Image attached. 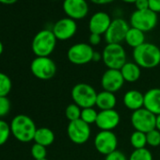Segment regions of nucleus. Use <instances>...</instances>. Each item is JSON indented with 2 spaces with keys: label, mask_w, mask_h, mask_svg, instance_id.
Returning a JSON list of instances; mask_svg holds the SVG:
<instances>
[{
  "label": "nucleus",
  "mask_w": 160,
  "mask_h": 160,
  "mask_svg": "<svg viewBox=\"0 0 160 160\" xmlns=\"http://www.w3.org/2000/svg\"><path fill=\"white\" fill-rule=\"evenodd\" d=\"M133 58L140 68L152 69L160 64V48L151 42H144L133 50Z\"/></svg>",
  "instance_id": "nucleus-1"
},
{
  "label": "nucleus",
  "mask_w": 160,
  "mask_h": 160,
  "mask_svg": "<svg viewBox=\"0 0 160 160\" xmlns=\"http://www.w3.org/2000/svg\"><path fill=\"white\" fill-rule=\"evenodd\" d=\"M10 125L12 136L18 141L27 143L34 139V136L37 131V126L34 121L28 115H16L12 119Z\"/></svg>",
  "instance_id": "nucleus-2"
},
{
  "label": "nucleus",
  "mask_w": 160,
  "mask_h": 160,
  "mask_svg": "<svg viewBox=\"0 0 160 160\" xmlns=\"http://www.w3.org/2000/svg\"><path fill=\"white\" fill-rule=\"evenodd\" d=\"M57 41L52 30L42 29L39 31L32 40V52L36 57H49L56 48Z\"/></svg>",
  "instance_id": "nucleus-3"
},
{
  "label": "nucleus",
  "mask_w": 160,
  "mask_h": 160,
  "mask_svg": "<svg viewBox=\"0 0 160 160\" xmlns=\"http://www.w3.org/2000/svg\"><path fill=\"white\" fill-rule=\"evenodd\" d=\"M98 92L88 83L75 84L71 92L72 103L81 108H93L96 103Z\"/></svg>",
  "instance_id": "nucleus-4"
},
{
  "label": "nucleus",
  "mask_w": 160,
  "mask_h": 160,
  "mask_svg": "<svg viewBox=\"0 0 160 160\" xmlns=\"http://www.w3.org/2000/svg\"><path fill=\"white\" fill-rule=\"evenodd\" d=\"M102 61L108 69L121 70L127 62L123 46L121 43H107L102 52Z\"/></svg>",
  "instance_id": "nucleus-5"
},
{
  "label": "nucleus",
  "mask_w": 160,
  "mask_h": 160,
  "mask_svg": "<svg viewBox=\"0 0 160 160\" xmlns=\"http://www.w3.org/2000/svg\"><path fill=\"white\" fill-rule=\"evenodd\" d=\"M158 21L157 13L151 11L150 9L138 11L136 10L130 16V25L132 28L139 29L141 31L148 32L153 29Z\"/></svg>",
  "instance_id": "nucleus-6"
},
{
  "label": "nucleus",
  "mask_w": 160,
  "mask_h": 160,
  "mask_svg": "<svg viewBox=\"0 0 160 160\" xmlns=\"http://www.w3.org/2000/svg\"><path fill=\"white\" fill-rule=\"evenodd\" d=\"M32 74L40 80L52 79L57 72V65L49 57H36L30 64Z\"/></svg>",
  "instance_id": "nucleus-7"
},
{
  "label": "nucleus",
  "mask_w": 160,
  "mask_h": 160,
  "mask_svg": "<svg viewBox=\"0 0 160 160\" xmlns=\"http://www.w3.org/2000/svg\"><path fill=\"white\" fill-rule=\"evenodd\" d=\"M94 50L90 43L78 42L72 45L67 52L69 61L74 65H85L92 61Z\"/></svg>",
  "instance_id": "nucleus-8"
},
{
  "label": "nucleus",
  "mask_w": 160,
  "mask_h": 160,
  "mask_svg": "<svg viewBox=\"0 0 160 160\" xmlns=\"http://www.w3.org/2000/svg\"><path fill=\"white\" fill-rule=\"evenodd\" d=\"M130 120L131 124L136 131H140L146 134L155 129L156 115H154L145 108L133 111Z\"/></svg>",
  "instance_id": "nucleus-9"
},
{
  "label": "nucleus",
  "mask_w": 160,
  "mask_h": 160,
  "mask_svg": "<svg viewBox=\"0 0 160 160\" xmlns=\"http://www.w3.org/2000/svg\"><path fill=\"white\" fill-rule=\"evenodd\" d=\"M91 125L84 122L82 120L69 122L67 126V136L69 139L77 145L86 143L91 138Z\"/></svg>",
  "instance_id": "nucleus-10"
},
{
  "label": "nucleus",
  "mask_w": 160,
  "mask_h": 160,
  "mask_svg": "<svg viewBox=\"0 0 160 160\" xmlns=\"http://www.w3.org/2000/svg\"><path fill=\"white\" fill-rule=\"evenodd\" d=\"M96 151L103 154L108 155V153L117 150L118 138L113 131H99L94 137L93 140Z\"/></svg>",
  "instance_id": "nucleus-11"
},
{
  "label": "nucleus",
  "mask_w": 160,
  "mask_h": 160,
  "mask_svg": "<svg viewBox=\"0 0 160 160\" xmlns=\"http://www.w3.org/2000/svg\"><path fill=\"white\" fill-rule=\"evenodd\" d=\"M130 27L122 18H115L111 21L109 28L105 33L107 43H121L125 40V36Z\"/></svg>",
  "instance_id": "nucleus-12"
},
{
  "label": "nucleus",
  "mask_w": 160,
  "mask_h": 160,
  "mask_svg": "<svg viewBox=\"0 0 160 160\" xmlns=\"http://www.w3.org/2000/svg\"><path fill=\"white\" fill-rule=\"evenodd\" d=\"M124 82L120 70L108 69L101 77V86L103 90L112 93L118 92L123 87Z\"/></svg>",
  "instance_id": "nucleus-13"
},
{
  "label": "nucleus",
  "mask_w": 160,
  "mask_h": 160,
  "mask_svg": "<svg viewBox=\"0 0 160 160\" xmlns=\"http://www.w3.org/2000/svg\"><path fill=\"white\" fill-rule=\"evenodd\" d=\"M52 31L57 40L67 41L72 38L77 31L76 21L69 17L61 18L55 23Z\"/></svg>",
  "instance_id": "nucleus-14"
},
{
  "label": "nucleus",
  "mask_w": 160,
  "mask_h": 160,
  "mask_svg": "<svg viewBox=\"0 0 160 160\" xmlns=\"http://www.w3.org/2000/svg\"><path fill=\"white\" fill-rule=\"evenodd\" d=\"M62 8L67 17L73 20L82 19L89 12V5L86 0H63Z\"/></svg>",
  "instance_id": "nucleus-15"
},
{
  "label": "nucleus",
  "mask_w": 160,
  "mask_h": 160,
  "mask_svg": "<svg viewBox=\"0 0 160 160\" xmlns=\"http://www.w3.org/2000/svg\"><path fill=\"white\" fill-rule=\"evenodd\" d=\"M120 122L121 116L117 110H100L95 124L101 131H113L119 125Z\"/></svg>",
  "instance_id": "nucleus-16"
},
{
  "label": "nucleus",
  "mask_w": 160,
  "mask_h": 160,
  "mask_svg": "<svg viewBox=\"0 0 160 160\" xmlns=\"http://www.w3.org/2000/svg\"><path fill=\"white\" fill-rule=\"evenodd\" d=\"M110 16L105 12H97L93 13L89 21V29L91 33L105 35L111 24Z\"/></svg>",
  "instance_id": "nucleus-17"
},
{
  "label": "nucleus",
  "mask_w": 160,
  "mask_h": 160,
  "mask_svg": "<svg viewBox=\"0 0 160 160\" xmlns=\"http://www.w3.org/2000/svg\"><path fill=\"white\" fill-rule=\"evenodd\" d=\"M124 107L132 111L144 108V94L138 90H130L123 95Z\"/></svg>",
  "instance_id": "nucleus-18"
},
{
  "label": "nucleus",
  "mask_w": 160,
  "mask_h": 160,
  "mask_svg": "<svg viewBox=\"0 0 160 160\" xmlns=\"http://www.w3.org/2000/svg\"><path fill=\"white\" fill-rule=\"evenodd\" d=\"M144 108L153 113L160 114V89L152 88L144 93Z\"/></svg>",
  "instance_id": "nucleus-19"
},
{
  "label": "nucleus",
  "mask_w": 160,
  "mask_h": 160,
  "mask_svg": "<svg viewBox=\"0 0 160 160\" xmlns=\"http://www.w3.org/2000/svg\"><path fill=\"white\" fill-rule=\"evenodd\" d=\"M125 82L134 83L140 78L141 68L134 61H127L120 70Z\"/></svg>",
  "instance_id": "nucleus-20"
},
{
  "label": "nucleus",
  "mask_w": 160,
  "mask_h": 160,
  "mask_svg": "<svg viewBox=\"0 0 160 160\" xmlns=\"http://www.w3.org/2000/svg\"><path fill=\"white\" fill-rule=\"evenodd\" d=\"M116 105H117V97L115 93L106 92V91L98 92L95 106L100 110L115 109Z\"/></svg>",
  "instance_id": "nucleus-21"
},
{
  "label": "nucleus",
  "mask_w": 160,
  "mask_h": 160,
  "mask_svg": "<svg viewBox=\"0 0 160 160\" xmlns=\"http://www.w3.org/2000/svg\"><path fill=\"white\" fill-rule=\"evenodd\" d=\"M34 142L41 144L44 147H48L55 141V133L48 127L37 128L34 136Z\"/></svg>",
  "instance_id": "nucleus-22"
},
{
  "label": "nucleus",
  "mask_w": 160,
  "mask_h": 160,
  "mask_svg": "<svg viewBox=\"0 0 160 160\" xmlns=\"http://www.w3.org/2000/svg\"><path fill=\"white\" fill-rule=\"evenodd\" d=\"M124 42L131 47L137 48L145 42V34L143 31L130 27L125 36Z\"/></svg>",
  "instance_id": "nucleus-23"
},
{
  "label": "nucleus",
  "mask_w": 160,
  "mask_h": 160,
  "mask_svg": "<svg viewBox=\"0 0 160 160\" xmlns=\"http://www.w3.org/2000/svg\"><path fill=\"white\" fill-rule=\"evenodd\" d=\"M130 143L132 147L136 149H142L146 148L147 145V138H146V134L140 131H134L131 134L130 137Z\"/></svg>",
  "instance_id": "nucleus-24"
},
{
  "label": "nucleus",
  "mask_w": 160,
  "mask_h": 160,
  "mask_svg": "<svg viewBox=\"0 0 160 160\" xmlns=\"http://www.w3.org/2000/svg\"><path fill=\"white\" fill-rule=\"evenodd\" d=\"M12 88V79L6 73L0 72V97L8 96Z\"/></svg>",
  "instance_id": "nucleus-25"
},
{
  "label": "nucleus",
  "mask_w": 160,
  "mask_h": 160,
  "mask_svg": "<svg viewBox=\"0 0 160 160\" xmlns=\"http://www.w3.org/2000/svg\"><path fill=\"white\" fill-rule=\"evenodd\" d=\"M82 108L75 105L74 103L69 104L65 108V117L69 122H73L80 119Z\"/></svg>",
  "instance_id": "nucleus-26"
},
{
  "label": "nucleus",
  "mask_w": 160,
  "mask_h": 160,
  "mask_svg": "<svg viewBox=\"0 0 160 160\" xmlns=\"http://www.w3.org/2000/svg\"><path fill=\"white\" fill-rule=\"evenodd\" d=\"M97 117H98V112L96 111V109H94L93 108H82L80 120H82L84 122L91 125L96 122Z\"/></svg>",
  "instance_id": "nucleus-27"
},
{
  "label": "nucleus",
  "mask_w": 160,
  "mask_h": 160,
  "mask_svg": "<svg viewBox=\"0 0 160 160\" xmlns=\"http://www.w3.org/2000/svg\"><path fill=\"white\" fill-rule=\"evenodd\" d=\"M128 160H152V154L147 148L136 149L131 152Z\"/></svg>",
  "instance_id": "nucleus-28"
},
{
  "label": "nucleus",
  "mask_w": 160,
  "mask_h": 160,
  "mask_svg": "<svg viewBox=\"0 0 160 160\" xmlns=\"http://www.w3.org/2000/svg\"><path fill=\"white\" fill-rule=\"evenodd\" d=\"M11 135V125L4 120L0 119V146L4 145L8 141Z\"/></svg>",
  "instance_id": "nucleus-29"
},
{
  "label": "nucleus",
  "mask_w": 160,
  "mask_h": 160,
  "mask_svg": "<svg viewBox=\"0 0 160 160\" xmlns=\"http://www.w3.org/2000/svg\"><path fill=\"white\" fill-rule=\"evenodd\" d=\"M30 152L32 157L34 158V160H42V159H45L46 155H47V150L46 147L38 144V143H34L31 146L30 149Z\"/></svg>",
  "instance_id": "nucleus-30"
},
{
  "label": "nucleus",
  "mask_w": 160,
  "mask_h": 160,
  "mask_svg": "<svg viewBox=\"0 0 160 160\" xmlns=\"http://www.w3.org/2000/svg\"><path fill=\"white\" fill-rule=\"evenodd\" d=\"M147 145L151 147H158L160 145V131L156 128L146 133Z\"/></svg>",
  "instance_id": "nucleus-31"
},
{
  "label": "nucleus",
  "mask_w": 160,
  "mask_h": 160,
  "mask_svg": "<svg viewBox=\"0 0 160 160\" xmlns=\"http://www.w3.org/2000/svg\"><path fill=\"white\" fill-rule=\"evenodd\" d=\"M12 104L8 96L0 97V119L6 117L11 111Z\"/></svg>",
  "instance_id": "nucleus-32"
},
{
  "label": "nucleus",
  "mask_w": 160,
  "mask_h": 160,
  "mask_svg": "<svg viewBox=\"0 0 160 160\" xmlns=\"http://www.w3.org/2000/svg\"><path fill=\"white\" fill-rule=\"evenodd\" d=\"M105 160H128L126 155L118 149L105 156Z\"/></svg>",
  "instance_id": "nucleus-33"
},
{
  "label": "nucleus",
  "mask_w": 160,
  "mask_h": 160,
  "mask_svg": "<svg viewBox=\"0 0 160 160\" xmlns=\"http://www.w3.org/2000/svg\"><path fill=\"white\" fill-rule=\"evenodd\" d=\"M149 9L155 13L160 12V0H149Z\"/></svg>",
  "instance_id": "nucleus-34"
},
{
  "label": "nucleus",
  "mask_w": 160,
  "mask_h": 160,
  "mask_svg": "<svg viewBox=\"0 0 160 160\" xmlns=\"http://www.w3.org/2000/svg\"><path fill=\"white\" fill-rule=\"evenodd\" d=\"M134 4L136 6V9L138 11L149 9V0H137Z\"/></svg>",
  "instance_id": "nucleus-35"
},
{
  "label": "nucleus",
  "mask_w": 160,
  "mask_h": 160,
  "mask_svg": "<svg viewBox=\"0 0 160 160\" xmlns=\"http://www.w3.org/2000/svg\"><path fill=\"white\" fill-rule=\"evenodd\" d=\"M100 42H101V35L91 33V35L89 37V43L92 46H95V45H98Z\"/></svg>",
  "instance_id": "nucleus-36"
},
{
  "label": "nucleus",
  "mask_w": 160,
  "mask_h": 160,
  "mask_svg": "<svg viewBox=\"0 0 160 160\" xmlns=\"http://www.w3.org/2000/svg\"><path fill=\"white\" fill-rule=\"evenodd\" d=\"M91 1L94 4H97V5H104V4H108V3H111L114 0H91Z\"/></svg>",
  "instance_id": "nucleus-37"
},
{
  "label": "nucleus",
  "mask_w": 160,
  "mask_h": 160,
  "mask_svg": "<svg viewBox=\"0 0 160 160\" xmlns=\"http://www.w3.org/2000/svg\"><path fill=\"white\" fill-rule=\"evenodd\" d=\"M18 0H0V3L1 4H5V5H12L14 3H16Z\"/></svg>",
  "instance_id": "nucleus-38"
},
{
  "label": "nucleus",
  "mask_w": 160,
  "mask_h": 160,
  "mask_svg": "<svg viewBox=\"0 0 160 160\" xmlns=\"http://www.w3.org/2000/svg\"><path fill=\"white\" fill-rule=\"evenodd\" d=\"M100 59H102V53H98V52L94 51V55H93L92 61H99Z\"/></svg>",
  "instance_id": "nucleus-39"
},
{
  "label": "nucleus",
  "mask_w": 160,
  "mask_h": 160,
  "mask_svg": "<svg viewBox=\"0 0 160 160\" xmlns=\"http://www.w3.org/2000/svg\"><path fill=\"white\" fill-rule=\"evenodd\" d=\"M155 128L160 131V114L156 116V122H155Z\"/></svg>",
  "instance_id": "nucleus-40"
},
{
  "label": "nucleus",
  "mask_w": 160,
  "mask_h": 160,
  "mask_svg": "<svg viewBox=\"0 0 160 160\" xmlns=\"http://www.w3.org/2000/svg\"><path fill=\"white\" fill-rule=\"evenodd\" d=\"M3 51H4V45H3L2 42H1V41H0V56H1V55H2Z\"/></svg>",
  "instance_id": "nucleus-41"
},
{
  "label": "nucleus",
  "mask_w": 160,
  "mask_h": 160,
  "mask_svg": "<svg viewBox=\"0 0 160 160\" xmlns=\"http://www.w3.org/2000/svg\"><path fill=\"white\" fill-rule=\"evenodd\" d=\"M123 2H126V3H135L137 0H122Z\"/></svg>",
  "instance_id": "nucleus-42"
},
{
  "label": "nucleus",
  "mask_w": 160,
  "mask_h": 160,
  "mask_svg": "<svg viewBox=\"0 0 160 160\" xmlns=\"http://www.w3.org/2000/svg\"><path fill=\"white\" fill-rule=\"evenodd\" d=\"M42 160H48L47 158H45V159H42Z\"/></svg>",
  "instance_id": "nucleus-43"
}]
</instances>
